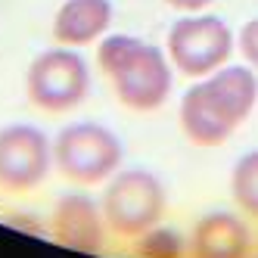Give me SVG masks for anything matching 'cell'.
I'll list each match as a JSON object with an SVG mask.
<instances>
[{
  "mask_svg": "<svg viewBox=\"0 0 258 258\" xmlns=\"http://www.w3.org/2000/svg\"><path fill=\"white\" fill-rule=\"evenodd\" d=\"M97 62L112 81L115 97L134 112H156L171 94V66L156 44L131 34H109L97 47Z\"/></svg>",
  "mask_w": 258,
  "mask_h": 258,
  "instance_id": "6da1fadb",
  "label": "cell"
},
{
  "mask_svg": "<svg viewBox=\"0 0 258 258\" xmlns=\"http://www.w3.org/2000/svg\"><path fill=\"white\" fill-rule=\"evenodd\" d=\"M121 140L97 121H75L66 124L53 140V165L62 177L81 187L109 180L121 165Z\"/></svg>",
  "mask_w": 258,
  "mask_h": 258,
  "instance_id": "7a4b0ae2",
  "label": "cell"
},
{
  "mask_svg": "<svg viewBox=\"0 0 258 258\" xmlns=\"http://www.w3.org/2000/svg\"><path fill=\"white\" fill-rule=\"evenodd\" d=\"M25 94L31 106L47 115L72 112L90 94V69L84 56L69 47L44 50L25 72Z\"/></svg>",
  "mask_w": 258,
  "mask_h": 258,
  "instance_id": "3957f363",
  "label": "cell"
},
{
  "mask_svg": "<svg viewBox=\"0 0 258 258\" xmlns=\"http://www.w3.org/2000/svg\"><path fill=\"white\" fill-rule=\"evenodd\" d=\"M103 218L106 227L121 239H137L156 227L165 215V187L146 168L118 171L103 193Z\"/></svg>",
  "mask_w": 258,
  "mask_h": 258,
  "instance_id": "277c9868",
  "label": "cell"
},
{
  "mask_svg": "<svg viewBox=\"0 0 258 258\" xmlns=\"http://www.w3.org/2000/svg\"><path fill=\"white\" fill-rule=\"evenodd\" d=\"M233 53V34L218 16H187L168 31V59L190 78H209L227 66Z\"/></svg>",
  "mask_w": 258,
  "mask_h": 258,
  "instance_id": "5b68a950",
  "label": "cell"
},
{
  "mask_svg": "<svg viewBox=\"0 0 258 258\" xmlns=\"http://www.w3.org/2000/svg\"><path fill=\"white\" fill-rule=\"evenodd\" d=\"M53 165V143L34 124L0 127V190L28 193L47 177Z\"/></svg>",
  "mask_w": 258,
  "mask_h": 258,
  "instance_id": "8992f818",
  "label": "cell"
},
{
  "mask_svg": "<svg viewBox=\"0 0 258 258\" xmlns=\"http://www.w3.org/2000/svg\"><path fill=\"white\" fill-rule=\"evenodd\" d=\"M53 239L72 252L97 255L106 243V218L87 193H66L53 206Z\"/></svg>",
  "mask_w": 258,
  "mask_h": 258,
  "instance_id": "52a82bcc",
  "label": "cell"
},
{
  "mask_svg": "<svg viewBox=\"0 0 258 258\" xmlns=\"http://www.w3.org/2000/svg\"><path fill=\"white\" fill-rule=\"evenodd\" d=\"M202 87L215 112L230 127L243 124L258 103V78L249 66H221L202 81Z\"/></svg>",
  "mask_w": 258,
  "mask_h": 258,
  "instance_id": "ba28073f",
  "label": "cell"
},
{
  "mask_svg": "<svg viewBox=\"0 0 258 258\" xmlns=\"http://www.w3.org/2000/svg\"><path fill=\"white\" fill-rule=\"evenodd\" d=\"M190 255L193 258H246L249 227L233 212L202 215L190 233Z\"/></svg>",
  "mask_w": 258,
  "mask_h": 258,
  "instance_id": "9c48e42d",
  "label": "cell"
},
{
  "mask_svg": "<svg viewBox=\"0 0 258 258\" xmlns=\"http://www.w3.org/2000/svg\"><path fill=\"white\" fill-rule=\"evenodd\" d=\"M109 25H112L109 0H66L53 16V38L62 47H87L103 41Z\"/></svg>",
  "mask_w": 258,
  "mask_h": 258,
  "instance_id": "30bf717a",
  "label": "cell"
},
{
  "mask_svg": "<svg viewBox=\"0 0 258 258\" xmlns=\"http://www.w3.org/2000/svg\"><path fill=\"white\" fill-rule=\"evenodd\" d=\"M177 115H180V131L187 134V140L196 143V146H221V143H224L236 131V127H230L224 118L215 112V106L206 97L202 81L193 84L187 94H183Z\"/></svg>",
  "mask_w": 258,
  "mask_h": 258,
  "instance_id": "8fae6325",
  "label": "cell"
},
{
  "mask_svg": "<svg viewBox=\"0 0 258 258\" xmlns=\"http://www.w3.org/2000/svg\"><path fill=\"white\" fill-rule=\"evenodd\" d=\"M230 193H233L236 209L258 221V150L239 156V162L233 165Z\"/></svg>",
  "mask_w": 258,
  "mask_h": 258,
  "instance_id": "7c38bea8",
  "label": "cell"
},
{
  "mask_svg": "<svg viewBox=\"0 0 258 258\" xmlns=\"http://www.w3.org/2000/svg\"><path fill=\"white\" fill-rule=\"evenodd\" d=\"M137 258H183V236L156 224L137 236Z\"/></svg>",
  "mask_w": 258,
  "mask_h": 258,
  "instance_id": "4fadbf2b",
  "label": "cell"
},
{
  "mask_svg": "<svg viewBox=\"0 0 258 258\" xmlns=\"http://www.w3.org/2000/svg\"><path fill=\"white\" fill-rule=\"evenodd\" d=\"M239 50L252 69H258V19H249L239 28Z\"/></svg>",
  "mask_w": 258,
  "mask_h": 258,
  "instance_id": "5bb4252c",
  "label": "cell"
},
{
  "mask_svg": "<svg viewBox=\"0 0 258 258\" xmlns=\"http://www.w3.org/2000/svg\"><path fill=\"white\" fill-rule=\"evenodd\" d=\"M165 4L180 10V13H199V10H206L212 0H165Z\"/></svg>",
  "mask_w": 258,
  "mask_h": 258,
  "instance_id": "9a60e30c",
  "label": "cell"
}]
</instances>
